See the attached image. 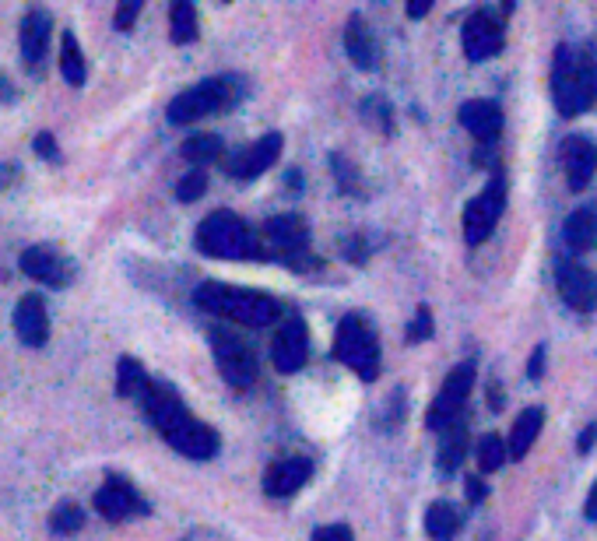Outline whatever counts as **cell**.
I'll list each match as a JSON object with an SVG mask.
<instances>
[{
	"mask_svg": "<svg viewBox=\"0 0 597 541\" xmlns=\"http://www.w3.org/2000/svg\"><path fill=\"white\" fill-rule=\"evenodd\" d=\"M141 408L176 454L190 457V461H211L218 454V433L187 412V404L169 383L152 380V387L141 394Z\"/></svg>",
	"mask_w": 597,
	"mask_h": 541,
	"instance_id": "cell-1",
	"label": "cell"
},
{
	"mask_svg": "<svg viewBox=\"0 0 597 541\" xmlns=\"http://www.w3.org/2000/svg\"><path fill=\"white\" fill-rule=\"evenodd\" d=\"M552 95L559 116H580L597 102V53L559 46L552 64Z\"/></svg>",
	"mask_w": 597,
	"mask_h": 541,
	"instance_id": "cell-2",
	"label": "cell"
},
{
	"mask_svg": "<svg viewBox=\"0 0 597 541\" xmlns=\"http://www.w3.org/2000/svg\"><path fill=\"white\" fill-rule=\"evenodd\" d=\"M197 310L215 313V317H229L243 327H267L281 317L278 299L264 296V292L253 289H236V285L225 282H204L201 289L194 292Z\"/></svg>",
	"mask_w": 597,
	"mask_h": 541,
	"instance_id": "cell-3",
	"label": "cell"
},
{
	"mask_svg": "<svg viewBox=\"0 0 597 541\" xmlns=\"http://www.w3.org/2000/svg\"><path fill=\"white\" fill-rule=\"evenodd\" d=\"M197 250L218 260H246L257 253V239H253L250 225L232 211H211L197 229Z\"/></svg>",
	"mask_w": 597,
	"mask_h": 541,
	"instance_id": "cell-4",
	"label": "cell"
},
{
	"mask_svg": "<svg viewBox=\"0 0 597 541\" xmlns=\"http://www.w3.org/2000/svg\"><path fill=\"white\" fill-rule=\"evenodd\" d=\"M331 355L341 362V366L352 369L359 380L373 383L376 376H380V341H376L373 327H369L362 317H355V313H348V317L338 324Z\"/></svg>",
	"mask_w": 597,
	"mask_h": 541,
	"instance_id": "cell-5",
	"label": "cell"
},
{
	"mask_svg": "<svg viewBox=\"0 0 597 541\" xmlns=\"http://www.w3.org/2000/svg\"><path fill=\"white\" fill-rule=\"evenodd\" d=\"M239 99V81L236 78H208L201 85L180 92L169 102V123H194L204 116H215L222 109H229Z\"/></svg>",
	"mask_w": 597,
	"mask_h": 541,
	"instance_id": "cell-6",
	"label": "cell"
},
{
	"mask_svg": "<svg viewBox=\"0 0 597 541\" xmlns=\"http://www.w3.org/2000/svg\"><path fill=\"white\" fill-rule=\"evenodd\" d=\"M471 387H475V362L454 366V373L446 376L436 401H432L425 426H429L432 433H446L450 426L464 422V404H468V397H471Z\"/></svg>",
	"mask_w": 597,
	"mask_h": 541,
	"instance_id": "cell-7",
	"label": "cell"
},
{
	"mask_svg": "<svg viewBox=\"0 0 597 541\" xmlns=\"http://www.w3.org/2000/svg\"><path fill=\"white\" fill-rule=\"evenodd\" d=\"M211 348H215L218 373H222V380L229 387L236 390L253 387V380H257V355H253V348L243 338H236L225 327H215L211 331Z\"/></svg>",
	"mask_w": 597,
	"mask_h": 541,
	"instance_id": "cell-8",
	"label": "cell"
},
{
	"mask_svg": "<svg viewBox=\"0 0 597 541\" xmlns=\"http://www.w3.org/2000/svg\"><path fill=\"white\" fill-rule=\"evenodd\" d=\"M503 211H506V180L503 173H496L489 187L464 208V239H468V246H482L492 236L499 218H503Z\"/></svg>",
	"mask_w": 597,
	"mask_h": 541,
	"instance_id": "cell-9",
	"label": "cell"
},
{
	"mask_svg": "<svg viewBox=\"0 0 597 541\" xmlns=\"http://www.w3.org/2000/svg\"><path fill=\"white\" fill-rule=\"evenodd\" d=\"M555 285H559V296L569 310L576 313L597 310V275L590 267H583L580 260L573 257L555 260Z\"/></svg>",
	"mask_w": 597,
	"mask_h": 541,
	"instance_id": "cell-10",
	"label": "cell"
},
{
	"mask_svg": "<svg viewBox=\"0 0 597 541\" xmlns=\"http://www.w3.org/2000/svg\"><path fill=\"white\" fill-rule=\"evenodd\" d=\"M95 510L99 517H106L109 524H123L130 517H144V513L152 510V506L144 503V496L120 475H109L102 482V489L95 492Z\"/></svg>",
	"mask_w": 597,
	"mask_h": 541,
	"instance_id": "cell-11",
	"label": "cell"
},
{
	"mask_svg": "<svg viewBox=\"0 0 597 541\" xmlns=\"http://www.w3.org/2000/svg\"><path fill=\"white\" fill-rule=\"evenodd\" d=\"M271 359L278 366V373H299L310 359V331H306V320L288 313L285 324L278 327L271 345Z\"/></svg>",
	"mask_w": 597,
	"mask_h": 541,
	"instance_id": "cell-12",
	"label": "cell"
},
{
	"mask_svg": "<svg viewBox=\"0 0 597 541\" xmlns=\"http://www.w3.org/2000/svg\"><path fill=\"white\" fill-rule=\"evenodd\" d=\"M499 50H503V22L489 8L475 11L468 18V25H464V53H468V60L482 64V60L499 57Z\"/></svg>",
	"mask_w": 597,
	"mask_h": 541,
	"instance_id": "cell-13",
	"label": "cell"
},
{
	"mask_svg": "<svg viewBox=\"0 0 597 541\" xmlns=\"http://www.w3.org/2000/svg\"><path fill=\"white\" fill-rule=\"evenodd\" d=\"M22 271L32 278V282H43L50 289H64L74 278V267L57 246H29L22 253Z\"/></svg>",
	"mask_w": 597,
	"mask_h": 541,
	"instance_id": "cell-14",
	"label": "cell"
},
{
	"mask_svg": "<svg viewBox=\"0 0 597 541\" xmlns=\"http://www.w3.org/2000/svg\"><path fill=\"white\" fill-rule=\"evenodd\" d=\"M264 236L271 239V246L295 267H306V243H310V229L299 215H278L264 225Z\"/></svg>",
	"mask_w": 597,
	"mask_h": 541,
	"instance_id": "cell-15",
	"label": "cell"
},
{
	"mask_svg": "<svg viewBox=\"0 0 597 541\" xmlns=\"http://www.w3.org/2000/svg\"><path fill=\"white\" fill-rule=\"evenodd\" d=\"M562 166H566V183L573 194L587 190L597 173V145L587 134H569L562 141Z\"/></svg>",
	"mask_w": 597,
	"mask_h": 541,
	"instance_id": "cell-16",
	"label": "cell"
},
{
	"mask_svg": "<svg viewBox=\"0 0 597 541\" xmlns=\"http://www.w3.org/2000/svg\"><path fill=\"white\" fill-rule=\"evenodd\" d=\"M278 155H281V134H264L253 145H246L243 152L232 155L229 176H236V180H257V176H264L278 162Z\"/></svg>",
	"mask_w": 597,
	"mask_h": 541,
	"instance_id": "cell-17",
	"label": "cell"
},
{
	"mask_svg": "<svg viewBox=\"0 0 597 541\" xmlns=\"http://www.w3.org/2000/svg\"><path fill=\"white\" fill-rule=\"evenodd\" d=\"M15 334L29 348H43L46 341H50V313H46L43 296L29 292V296L18 299V306H15Z\"/></svg>",
	"mask_w": 597,
	"mask_h": 541,
	"instance_id": "cell-18",
	"label": "cell"
},
{
	"mask_svg": "<svg viewBox=\"0 0 597 541\" xmlns=\"http://www.w3.org/2000/svg\"><path fill=\"white\" fill-rule=\"evenodd\" d=\"M310 475H313L310 457H281V461H274L271 468H267L264 492H267V496H274V499L295 496V492L306 485V478H310Z\"/></svg>",
	"mask_w": 597,
	"mask_h": 541,
	"instance_id": "cell-19",
	"label": "cell"
},
{
	"mask_svg": "<svg viewBox=\"0 0 597 541\" xmlns=\"http://www.w3.org/2000/svg\"><path fill=\"white\" fill-rule=\"evenodd\" d=\"M50 36H53V18L50 11L32 8L25 11L22 18V57L29 71H39L46 60V50H50Z\"/></svg>",
	"mask_w": 597,
	"mask_h": 541,
	"instance_id": "cell-20",
	"label": "cell"
},
{
	"mask_svg": "<svg viewBox=\"0 0 597 541\" xmlns=\"http://www.w3.org/2000/svg\"><path fill=\"white\" fill-rule=\"evenodd\" d=\"M461 123L478 141H496L499 130H503V109H499V102L471 99L461 106Z\"/></svg>",
	"mask_w": 597,
	"mask_h": 541,
	"instance_id": "cell-21",
	"label": "cell"
},
{
	"mask_svg": "<svg viewBox=\"0 0 597 541\" xmlns=\"http://www.w3.org/2000/svg\"><path fill=\"white\" fill-rule=\"evenodd\" d=\"M345 50L352 57V64L359 71H376L380 67V46H376V36L369 32V25L362 22V15H352L345 25Z\"/></svg>",
	"mask_w": 597,
	"mask_h": 541,
	"instance_id": "cell-22",
	"label": "cell"
},
{
	"mask_svg": "<svg viewBox=\"0 0 597 541\" xmlns=\"http://www.w3.org/2000/svg\"><path fill=\"white\" fill-rule=\"evenodd\" d=\"M562 239L573 253L594 250L597 246V204H583L562 225Z\"/></svg>",
	"mask_w": 597,
	"mask_h": 541,
	"instance_id": "cell-23",
	"label": "cell"
},
{
	"mask_svg": "<svg viewBox=\"0 0 597 541\" xmlns=\"http://www.w3.org/2000/svg\"><path fill=\"white\" fill-rule=\"evenodd\" d=\"M541 426H545V412H541V408H527V412H520V419L513 422L510 443H506L513 461H524L527 450H531L534 440H538Z\"/></svg>",
	"mask_w": 597,
	"mask_h": 541,
	"instance_id": "cell-24",
	"label": "cell"
},
{
	"mask_svg": "<svg viewBox=\"0 0 597 541\" xmlns=\"http://www.w3.org/2000/svg\"><path fill=\"white\" fill-rule=\"evenodd\" d=\"M425 531L432 541H454L461 534V513L450 503H432L425 510Z\"/></svg>",
	"mask_w": 597,
	"mask_h": 541,
	"instance_id": "cell-25",
	"label": "cell"
},
{
	"mask_svg": "<svg viewBox=\"0 0 597 541\" xmlns=\"http://www.w3.org/2000/svg\"><path fill=\"white\" fill-rule=\"evenodd\" d=\"M60 71H64L67 85H74V88H81L88 78L85 53H81V43L74 32H64V39H60Z\"/></svg>",
	"mask_w": 597,
	"mask_h": 541,
	"instance_id": "cell-26",
	"label": "cell"
},
{
	"mask_svg": "<svg viewBox=\"0 0 597 541\" xmlns=\"http://www.w3.org/2000/svg\"><path fill=\"white\" fill-rule=\"evenodd\" d=\"M464 450H468V429H464V422H457V426H450L443 433V447H439V471H443V475H454L464 461Z\"/></svg>",
	"mask_w": 597,
	"mask_h": 541,
	"instance_id": "cell-27",
	"label": "cell"
},
{
	"mask_svg": "<svg viewBox=\"0 0 597 541\" xmlns=\"http://www.w3.org/2000/svg\"><path fill=\"white\" fill-rule=\"evenodd\" d=\"M169 39H173L176 46H187L197 39V8L190 0H180V4H173V11H169Z\"/></svg>",
	"mask_w": 597,
	"mask_h": 541,
	"instance_id": "cell-28",
	"label": "cell"
},
{
	"mask_svg": "<svg viewBox=\"0 0 597 541\" xmlns=\"http://www.w3.org/2000/svg\"><path fill=\"white\" fill-rule=\"evenodd\" d=\"M152 387V380H148V373H144V366L137 359H120V366H116V394L120 397H137L141 401L144 390Z\"/></svg>",
	"mask_w": 597,
	"mask_h": 541,
	"instance_id": "cell-29",
	"label": "cell"
},
{
	"mask_svg": "<svg viewBox=\"0 0 597 541\" xmlns=\"http://www.w3.org/2000/svg\"><path fill=\"white\" fill-rule=\"evenodd\" d=\"M222 155H225V145L215 134H197V138H187V145H183V159L194 162L197 169L211 166V162H218Z\"/></svg>",
	"mask_w": 597,
	"mask_h": 541,
	"instance_id": "cell-30",
	"label": "cell"
},
{
	"mask_svg": "<svg viewBox=\"0 0 597 541\" xmlns=\"http://www.w3.org/2000/svg\"><path fill=\"white\" fill-rule=\"evenodd\" d=\"M475 454H478V468H482V471H499L506 464V457H510V447H506L496 433H489V436H482V440H478Z\"/></svg>",
	"mask_w": 597,
	"mask_h": 541,
	"instance_id": "cell-31",
	"label": "cell"
},
{
	"mask_svg": "<svg viewBox=\"0 0 597 541\" xmlns=\"http://www.w3.org/2000/svg\"><path fill=\"white\" fill-rule=\"evenodd\" d=\"M331 166H334V180H338L341 194L359 197L362 194V180H359V169L352 166V159H348V155H341V152H334Z\"/></svg>",
	"mask_w": 597,
	"mask_h": 541,
	"instance_id": "cell-32",
	"label": "cell"
},
{
	"mask_svg": "<svg viewBox=\"0 0 597 541\" xmlns=\"http://www.w3.org/2000/svg\"><path fill=\"white\" fill-rule=\"evenodd\" d=\"M81 524H85V510H81L78 503H60L50 517L53 534H74L81 531Z\"/></svg>",
	"mask_w": 597,
	"mask_h": 541,
	"instance_id": "cell-33",
	"label": "cell"
},
{
	"mask_svg": "<svg viewBox=\"0 0 597 541\" xmlns=\"http://www.w3.org/2000/svg\"><path fill=\"white\" fill-rule=\"evenodd\" d=\"M204 190H208V173H204V169H190V173L176 183V197H180L183 204H194Z\"/></svg>",
	"mask_w": 597,
	"mask_h": 541,
	"instance_id": "cell-34",
	"label": "cell"
},
{
	"mask_svg": "<svg viewBox=\"0 0 597 541\" xmlns=\"http://www.w3.org/2000/svg\"><path fill=\"white\" fill-rule=\"evenodd\" d=\"M429 338H432V313L425 310V306H418L415 320L408 324V341L418 345V341H429Z\"/></svg>",
	"mask_w": 597,
	"mask_h": 541,
	"instance_id": "cell-35",
	"label": "cell"
},
{
	"mask_svg": "<svg viewBox=\"0 0 597 541\" xmlns=\"http://www.w3.org/2000/svg\"><path fill=\"white\" fill-rule=\"evenodd\" d=\"M310 541H355V538H352V527L348 524H327V527H320V531H313Z\"/></svg>",
	"mask_w": 597,
	"mask_h": 541,
	"instance_id": "cell-36",
	"label": "cell"
},
{
	"mask_svg": "<svg viewBox=\"0 0 597 541\" xmlns=\"http://www.w3.org/2000/svg\"><path fill=\"white\" fill-rule=\"evenodd\" d=\"M141 15V4H120V8H116V29L120 32H127L130 25H134V18Z\"/></svg>",
	"mask_w": 597,
	"mask_h": 541,
	"instance_id": "cell-37",
	"label": "cell"
},
{
	"mask_svg": "<svg viewBox=\"0 0 597 541\" xmlns=\"http://www.w3.org/2000/svg\"><path fill=\"white\" fill-rule=\"evenodd\" d=\"M36 155H43V159H50V162H60V152H57V141H53V134H36Z\"/></svg>",
	"mask_w": 597,
	"mask_h": 541,
	"instance_id": "cell-38",
	"label": "cell"
},
{
	"mask_svg": "<svg viewBox=\"0 0 597 541\" xmlns=\"http://www.w3.org/2000/svg\"><path fill=\"white\" fill-rule=\"evenodd\" d=\"M485 496H489V489H485L482 478H468V499L471 503H482Z\"/></svg>",
	"mask_w": 597,
	"mask_h": 541,
	"instance_id": "cell-39",
	"label": "cell"
},
{
	"mask_svg": "<svg viewBox=\"0 0 597 541\" xmlns=\"http://www.w3.org/2000/svg\"><path fill=\"white\" fill-rule=\"evenodd\" d=\"M541 362H545V348H534L531 366H527V376H531V380H538V376H541Z\"/></svg>",
	"mask_w": 597,
	"mask_h": 541,
	"instance_id": "cell-40",
	"label": "cell"
},
{
	"mask_svg": "<svg viewBox=\"0 0 597 541\" xmlns=\"http://www.w3.org/2000/svg\"><path fill=\"white\" fill-rule=\"evenodd\" d=\"M583 517H587V520H597V482H594V489H590V496H587V506H583Z\"/></svg>",
	"mask_w": 597,
	"mask_h": 541,
	"instance_id": "cell-41",
	"label": "cell"
},
{
	"mask_svg": "<svg viewBox=\"0 0 597 541\" xmlns=\"http://www.w3.org/2000/svg\"><path fill=\"white\" fill-rule=\"evenodd\" d=\"M429 8H432L429 0H415V4H408V15L411 18H425V15H429Z\"/></svg>",
	"mask_w": 597,
	"mask_h": 541,
	"instance_id": "cell-42",
	"label": "cell"
},
{
	"mask_svg": "<svg viewBox=\"0 0 597 541\" xmlns=\"http://www.w3.org/2000/svg\"><path fill=\"white\" fill-rule=\"evenodd\" d=\"M594 440H597V426H590L587 433L580 436V454H587V450H590V443H594Z\"/></svg>",
	"mask_w": 597,
	"mask_h": 541,
	"instance_id": "cell-43",
	"label": "cell"
}]
</instances>
